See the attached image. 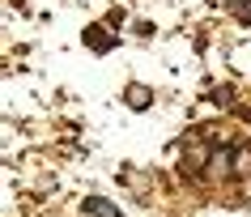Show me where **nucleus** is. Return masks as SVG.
<instances>
[{
	"mask_svg": "<svg viewBox=\"0 0 251 217\" xmlns=\"http://www.w3.org/2000/svg\"><path fill=\"white\" fill-rule=\"evenodd\" d=\"M209 162H213V149L204 145V136H187V145H183V175H209Z\"/></svg>",
	"mask_w": 251,
	"mask_h": 217,
	"instance_id": "f257e3e1",
	"label": "nucleus"
},
{
	"mask_svg": "<svg viewBox=\"0 0 251 217\" xmlns=\"http://www.w3.org/2000/svg\"><path fill=\"white\" fill-rule=\"evenodd\" d=\"M230 175H234V153H230V149H213L209 179H230Z\"/></svg>",
	"mask_w": 251,
	"mask_h": 217,
	"instance_id": "f03ea898",
	"label": "nucleus"
},
{
	"mask_svg": "<svg viewBox=\"0 0 251 217\" xmlns=\"http://www.w3.org/2000/svg\"><path fill=\"white\" fill-rule=\"evenodd\" d=\"M124 98H128V107H132V111H149V102H153V90H149V85H141V81H132L128 90H124Z\"/></svg>",
	"mask_w": 251,
	"mask_h": 217,
	"instance_id": "7ed1b4c3",
	"label": "nucleus"
},
{
	"mask_svg": "<svg viewBox=\"0 0 251 217\" xmlns=\"http://www.w3.org/2000/svg\"><path fill=\"white\" fill-rule=\"evenodd\" d=\"M85 47H94V51H111V47H115V34H106L102 26H85Z\"/></svg>",
	"mask_w": 251,
	"mask_h": 217,
	"instance_id": "20e7f679",
	"label": "nucleus"
},
{
	"mask_svg": "<svg viewBox=\"0 0 251 217\" xmlns=\"http://www.w3.org/2000/svg\"><path fill=\"white\" fill-rule=\"evenodd\" d=\"M81 213H85V217H124V213L115 209V204H106L102 196H90V200L81 204Z\"/></svg>",
	"mask_w": 251,
	"mask_h": 217,
	"instance_id": "39448f33",
	"label": "nucleus"
},
{
	"mask_svg": "<svg viewBox=\"0 0 251 217\" xmlns=\"http://www.w3.org/2000/svg\"><path fill=\"white\" fill-rule=\"evenodd\" d=\"M234 175H251V145H243L234 153Z\"/></svg>",
	"mask_w": 251,
	"mask_h": 217,
	"instance_id": "423d86ee",
	"label": "nucleus"
},
{
	"mask_svg": "<svg viewBox=\"0 0 251 217\" xmlns=\"http://www.w3.org/2000/svg\"><path fill=\"white\" fill-rule=\"evenodd\" d=\"M247 4H251V0H226V9H234V13H243Z\"/></svg>",
	"mask_w": 251,
	"mask_h": 217,
	"instance_id": "0eeeda50",
	"label": "nucleus"
}]
</instances>
